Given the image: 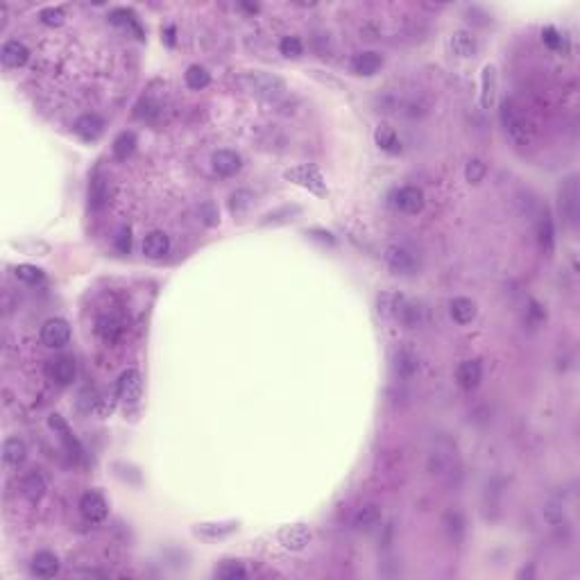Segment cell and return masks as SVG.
Masks as SVG:
<instances>
[{
    "label": "cell",
    "mask_w": 580,
    "mask_h": 580,
    "mask_svg": "<svg viewBox=\"0 0 580 580\" xmlns=\"http://www.w3.org/2000/svg\"><path fill=\"white\" fill-rule=\"evenodd\" d=\"M243 84L250 93L266 98V100H277L286 93V82L279 75H272V72L266 70H254V72H245L243 75Z\"/></svg>",
    "instance_id": "1"
},
{
    "label": "cell",
    "mask_w": 580,
    "mask_h": 580,
    "mask_svg": "<svg viewBox=\"0 0 580 580\" xmlns=\"http://www.w3.org/2000/svg\"><path fill=\"white\" fill-rule=\"evenodd\" d=\"M498 116H501V123L505 127L508 136H510L517 145H528L531 143V125L524 118V114L519 112V109L510 102V100H505V102L501 105Z\"/></svg>",
    "instance_id": "2"
},
{
    "label": "cell",
    "mask_w": 580,
    "mask_h": 580,
    "mask_svg": "<svg viewBox=\"0 0 580 580\" xmlns=\"http://www.w3.org/2000/svg\"><path fill=\"white\" fill-rule=\"evenodd\" d=\"M68 340H70V326L66 320H61V317H50V320L43 322L41 342L45 347L57 349V347H63V344H68Z\"/></svg>",
    "instance_id": "3"
},
{
    "label": "cell",
    "mask_w": 580,
    "mask_h": 580,
    "mask_svg": "<svg viewBox=\"0 0 580 580\" xmlns=\"http://www.w3.org/2000/svg\"><path fill=\"white\" fill-rule=\"evenodd\" d=\"M560 211L569 227L578 222V177H569L560 186Z\"/></svg>",
    "instance_id": "4"
},
{
    "label": "cell",
    "mask_w": 580,
    "mask_h": 580,
    "mask_svg": "<svg viewBox=\"0 0 580 580\" xmlns=\"http://www.w3.org/2000/svg\"><path fill=\"white\" fill-rule=\"evenodd\" d=\"M279 544L288 551H304L308 544L313 540V533L308 531V526L304 524H295V526H286V528L279 531Z\"/></svg>",
    "instance_id": "5"
},
{
    "label": "cell",
    "mask_w": 580,
    "mask_h": 580,
    "mask_svg": "<svg viewBox=\"0 0 580 580\" xmlns=\"http://www.w3.org/2000/svg\"><path fill=\"white\" fill-rule=\"evenodd\" d=\"M286 177L297 181V184H302L308 190H313V193H317V195H324L326 193L324 177H322V172L317 170L315 166H297L293 170H288Z\"/></svg>",
    "instance_id": "6"
},
{
    "label": "cell",
    "mask_w": 580,
    "mask_h": 580,
    "mask_svg": "<svg viewBox=\"0 0 580 580\" xmlns=\"http://www.w3.org/2000/svg\"><path fill=\"white\" fill-rule=\"evenodd\" d=\"M392 202L399 211L413 215V213H420L424 208V193H422V188H417V186H404V188L395 190Z\"/></svg>",
    "instance_id": "7"
},
{
    "label": "cell",
    "mask_w": 580,
    "mask_h": 580,
    "mask_svg": "<svg viewBox=\"0 0 580 580\" xmlns=\"http://www.w3.org/2000/svg\"><path fill=\"white\" fill-rule=\"evenodd\" d=\"M79 512H82V517H84V519H86L89 524L102 521L105 517H107V512H109L105 496L98 494V492H86V494H82V498H79Z\"/></svg>",
    "instance_id": "8"
},
{
    "label": "cell",
    "mask_w": 580,
    "mask_h": 580,
    "mask_svg": "<svg viewBox=\"0 0 580 580\" xmlns=\"http://www.w3.org/2000/svg\"><path fill=\"white\" fill-rule=\"evenodd\" d=\"M118 397L127 404H136L141 399V390H143V381L141 374L136 369H125L121 379H118Z\"/></svg>",
    "instance_id": "9"
},
{
    "label": "cell",
    "mask_w": 580,
    "mask_h": 580,
    "mask_svg": "<svg viewBox=\"0 0 580 580\" xmlns=\"http://www.w3.org/2000/svg\"><path fill=\"white\" fill-rule=\"evenodd\" d=\"M537 220H535V229H537V243L544 252H551L556 245V227H553V218L547 206H537Z\"/></svg>",
    "instance_id": "10"
},
{
    "label": "cell",
    "mask_w": 580,
    "mask_h": 580,
    "mask_svg": "<svg viewBox=\"0 0 580 580\" xmlns=\"http://www.w3.org/2000/svg\"><path fill=\"white\" fill-rule=\"evenodd\" d=\"M386 261H388V266L397 272V275H413V272L417 270V259H415V254L408 252V250H404V247H399V245H392V247H388Z\"/></svg>",
    "instance_id": "11"
},
{
    "label": "cell",
    "mask_w": 580,
    "mask_h": 580,
    "mask_svg": "<svg viewBox=\"0 0 580 580\" xmlns=\"http://www.w3.org/2000/svg\"><path fill=\"white\" fill-rule=\"evenodd\" d=\"M48 376L59 386H70L77 376V365L72 356H59L48 362Z\"/></svg>",
    "instance_id": "12"
},
{
    "label": "cell",
    "mask_w": 580,
    "mask_h": 580,
    "mask_svg": "<svg viewBox=\"0 0 580 580\" xmlns=\"http://www.w3.org/2000/svg\"><path fill=\"white\" fill-rule=\"evenodd\" d=\"M0 59L7 68H21L30 59V50H27V45L18 39H9L3 43V48H0Z\"/></svg>",
    "instance_id": "13"
},
{
    "label": "cell",
    "mask_w": 580,
    "mask_h": 580,
    "mask_svg": "<svg viewBox=\"0 0 580 580\" xmlns=\"http://www.w3.org/2000/svg\"><path fill=\"white\" fill-rule=\"evenodd\" d=\"M211 163H213V170L220 177H234L236 172L243 168L241 154L234 152V150H218V152H213Z\"/></svg>",
    "instance_id": "14"
},
{
    "label": "cell",
    "mask_w": 580,
    "mask_h": 580,
    "mask_svg": "<svg viewBox=\"0 0 580 580\" xmlns=\"http://www.w3.org/2000/svg\"><path fill=\"white\" fill-rule=\"evenodd\" d=\"M483 381V365L478 360H465L456 369V383L462 390H474Z\"/></svg>",
    "instance_id": "15"
},
{
    "label": "cell",
    "mask_w": 580,
    "mask_h": 580,
    "mask_svg": "<svg viewBox=\"0 0 580 580\" xmlns=\"http://www.w3.org/2000/svg\"><path fill=\"white\" fill-rule=\"evenodd\" d=\"M381 66H383V57H381V54L374 52V50L358 52L356 57L351 59V70L356 72V75H362V77L376 75V72L381 70Z\"/></svg>",
    "instance_id": "16"
},
{
    "label": "cell",
    "mask_w": 580,
    "mask_h": 580,
    "mask_svg": "<svg viewBox=\"0 0 580 580\" xmlns=\"http://www.w3.org/2000/svg\"><path fill=\"white\" fill-rule=\"evenodd\" d=\"M48 424H50L52 431L59 433V440L63 442V447H66V451L70 453V458H79L82 456V447H79V442H77L75 435L70 433L68 424L61 420V415H50L48 417Z\"/></svg>",
    "instance_id": "17"
},
{
    "label": "cell",
    "mask_w": 580,
    "mask_h": 580,
    "mask_svg": "<svg viewBox=\"0 0 580 580\" xmlns=\"http://www.w3.org/2000/svg\"><path fill=\"white\" fill-rule=\"evenodd\" d=\"M72 130H75V134L82 141H98L100 134L105 130V123L100 121L96 114H84L75 121V127H72Z\"/></svg>",
    "instance_id": "18"
},
{
    "label": "cell",
    "mask_w": 580,
    "mask_h": 580,
    "mask_svg": "<svg viewBox=\"0 0 580 580\" xmlns=\"http://www.w3.org/2000/svg\"><path fill=\"white\" fill-rule=\"evenodd\" d=\"M59 571V558L52 551H39L32 558V574L36 578H54Z\"/></svg>",
    "instance_id": "19"
},
{
    "label": "cell",
    "mask_w": 580,
    "mask_h": 580,
    "mask_svg": "<svg viewBox=\"0 0 580 580\" xmlns=\"http://www.w3.org/2000/svg\"><path fill=\"white\" fill-rule=\"evenodd\" d=\"M381 521V508L376 503H362L356 508V512L351 514V526L358 531H367L372 526H376Z\"/></svg>",
    "instance_id": "20"
},
{
    "label": "cell",
    "mask_w": 580,
    "mask_h": 580,
    "mask_svg": "<svg viewBox=\"0 0 580 580\" xmlns=\"http://www.w3.org/2000/svg\"><path fill=\"white\" fill-rule=\"evenodd\" d=\"M96 333H98V338L107 342V344H114L121 340V335H123V326L121 322L116 320V317L112 315H100L98 320H96Z\"/></svg>",
    "instance_id": "21"
},
{
    "label": "cell",
    "mask_w": 580,
    "mask_h": 580,
    "mask_svg": "<svg viewBox=\"0 0 580 580\" xmlns=\"http://www.w3.org/2000/svg\"><path fill=\"white\" fill-rule=\"evenodd\" d=\"M170 250V238L163 231H152L143 241V254L148 259H163Z\"/></svg>",
    "instance_id": "22"
},
{
    "label": "cell",
    "mask_w": 580,
    "mask_h": 580,
    "mask_svg": "<svg viewBox=\"0 0 580 580\" xmlns=\"http://www.w3.org/2000/svg\"><path fill=\"white\" fill-rule=\"evenodd\" d=\"M449 313L453 317V322L458 324H469L476 317V304L469 297H453L449 304Z\"/></svg>",
    "instance_id": "23"
},
{
    "label": "cell",
    "mask_w": 580,
    "mask_h": 580,
    "mask_svg": "<svg viewBox=\"0 0 580 580\" xmlns=\"http://www.w3.org/2000/svg\"><path fill=\"white\" fill-rule=\"evenodd\" d=\"M496 100V70L492 63H487L483 68V77H480V107L489 109Z\"/></svg>",
    "instance_id": "24"
},
{
    "label": "cell",
    "mask_w": 580,
    "mask_h": 580,
    "mask_svg": "<svg viewBox=\"0 0 580 580\" xmlns=\"http://www.w3.org/2000/svg\"><path fill=\"white\" fill-rule=\"evenodd\" d=\"M451 52L456 54V57H471V54L476 52V36L467 32V30H458V32H453L451 34Z\"/></svg>",
    "instance_id": "25"
},
{
    "label": "cell",
    "mask_w": 580,
    "mask_h": 580,
    "mask_svg": "<svg viewBox=\"0 0 580 580\" xmlns=\"http://www.w3.org/2000/svg\"><path fill=\"white\" fill-rule=\"evenodd\" d=\"M25 458H27L25 442L21 438H7L5 444H3V460L7 462V465L18 467V465H23Z\"/></svg>",
    "instance_id": "26"
},
{
    "label": "cell",
    "mask_w": 580,
    "mask_h": 580,
    "mask_svg": "<svg viewBox=\"0 0 580 580\" xmlns=\"http://www.w3.org/2000/svg\"><path fill=\"white\" fill-rule=\"evenodd\" d=\"M21 489L30 501H39V498L45 494V489H48V483H45V476L41 471H30V474L23 478Z\"/></svg>",
    "instance_id": "27"
},
{
    "label": "cell",
    "mask_w": 580,
    "mask_h": 580,
    "mask_svg": "<svg viewBox=\"0 0 580 580\" xmlns=\"http://www.w3.org/2000/svg\"><path fill=\"white\" fill-rule=\"evenodd\" d=\"M374 139H376V145H379L381 150H386L390 154H399V152H402V141H399L395 127L379 125L376 132H374Z\"/></svg>",
    "instance_id": "28"
},
{
    "label": "cell",
    "mask_w": 580,
    "mask_h": 580,
    "mask_svg": "<svg viewBox=\"0 0 580 580\" xmlns=\"http://www.w3.org/2000/svg\"><path fill=\"white\" fill-rule=\"evenodd\" d=\"M136 150V134L134 132H121L114 139L112 152L118 161H127V157H132Z\"/></svg>",
    "instance_id": "29"
},
{
    "label": "cell",
    "mask_w": 580,
    "mask_h": 580,
    "mask_svg": "<svg viewBox=\"0 0 580 580\" xmlns=\"http://www.w3.org/2000/svg\"><path fill=\"white\" fill-rule=\"evenodd\" d=\"M417 367H420V362H417V356L413 353V349H399L397 356H395V369L399 376H413Z\"/></svg>",
    "instance_id": "30"
},
{
    "label": "cell",
    "mask_w": 580,
    "mask_h": 580,
    "mask_svg": "<svg viewBox=\"0 0 580 580\" xmlns=\"http://www.w3.org/2000/svg\"><path fill=\"white\" fill-rule=\"evenodd\" d=\"M184 79H186V86H188V89L202 91V89L208 86V82H211V72H208L204 66H199V63H193V66L186 68Z\"/></svg>",
    "instance_id": "31"
},
{
    "label": "cell",
    "mask_w": 580,
    "mask_h": 580,
    "mask_svg": "<svg viewBox=\"0 0 580 580\" xmlns=\"http://www.w3.org/2000/svg\"><path fill=\"white\" fill-rule=\"evenodd\" d=\"M404 302H406V299L402 295L383 293V295L379 297V313L383 315V317H392V320H397V315H399V311H402Z\"/></svg>",
    "instance_id": "32"
},
{
    "label": "cell",
    "mask_w": 580,
    "mask_h": 580,
    "mask_svg": "<svg viewBox=\"0 0 580 580\" xmlns=\"http://www.w3.org/2000/svg\"><path fill=\"white\" fill-rule=\"evenodd\" d=\"M215 578H222V580H243L247 578V569L243 567V562H236V560H224L222 565L215 567Z\"/></svg>",
    "instance_id": "33"
},
{
    "label": "cell",
    "mask_w": 580,
    "mask_h": 580,
    "mask_svg": "<svg viewBox=\"0 0 580 580\" xmlns=\"http://www.w3.org/2000/svg\"><path fill=\"white\" fill-rule=\"evenodd\" d=\"M89 199H91V206H93V208H100V206L107 204V199H109V186H107V181H105L102 177H96L93 181H91V186H89Z\"/></svg>",
    "instance_id": "34"
},
{
    "label": "cell",
    "mask_w": 580,
    "mask_h": 580,
    "mask_svg": "<svg viewBox=\"0 0 580 580\" xmlns=\"http://www.w3.org/2000/svg\"><path fill=\"white\" fill-rule=\"evenodd\" d=\"M14 277L18 281H23V284H39V281L43 279V270L41 268H36V266H27V263H23V266H16L14 270Z\"/></svg>",
    "instance_id": "35"
},
{
    "label": "cell",
    "mask_w": 580,
    "mask_h": 580,
    "mask_svg": "<svg viewBox=\"0 0 580 580\" xmlns=\"http://www.w3.org/2000/svg\"><path fill=\"white\" fill-rule=\"evenodd\" d=\"M236 531V524H199L197 533L206 535V537H224Z\"/></svg>",
    "instance_id": "36"
},
{
    "label": "cell",
    "mask_w": 580,
    "mask_h": 580,
    "mask_svg": "<svg viewBox=\"0 0 580 580\" xmlns=\"http://www.w3.org/2000/svg\"><path fill=\"white\" fill-rule=\"evenodd\" d=\"M444 526H447L449 537L456 540V542L462 537V533H465V519H462L460 512H449L447 517H444Z\"/></svg>",
    "instance_id": "37"
},
{
    "label": "cell",
    "mask_w": 580,
    "mask_h": 580,
    "mask_svg": "<svg viewBox=\"0 0 580 580\" xmlns=\"http://www.w3.org/2000/svg\"><path fill=\"white\" fill-rule=\"evenodd\" d=\"M487 175V166L480 159H471L467 163V168H465V179L469 181V184H480V181L485 179Z\"/></svg>",
    "instance_id": "38"
},
{
    "label": "cell",
    "mask_w": 580,
    "mask_h": 580,
    "mask_svg": "<svg viewBox=\"0 0 580 580\" xmlns=\"http://www.w3.org/2000/svg\"><path fill=\"white\" fill-rule=\"evenodd\" d=\"M279 50H281V54H286V57H299V54L304 52V45L297 36H284L279 43Z\"/></svg>",
    "instance_id": "39"
},
{
    "label": "cell",
    "mask_w": 580,
    "mask_h": 580,
    "mask_svg": "<svg viewBox=\"0 0 580 580\" xmlns=\"http://www.w3.org/2000/svg\"><path fill=\"white\" fill-rule=\"evenodd\" d=\"M39 18H41V23L43 25H50V27H57V25H61L63 23V12L59 7H45V9H41V14H39Z\"/></svg>",
    "instance_id": "40"
},
{
    "label": "cell",
    "mask_w": 580,
    "mask_h": 580,
    "mask_svg": "<svg viewBox=\"0 0 580 580\" xmlns=\"http://www.w3.org/2000/svg\"><path fill=\"white\" fill-rule=\"evenodd\" d=\"M112 23H116V25H132L134 30H136V34H141L139 25H136V21H134V14L130 12V9H116V12H112Z\"/></svg>",
    "instance_id": "41"
},
{
    "label": "cell",
    "mask_w": 580,
    "mask_h": 580,
    "mask_svg": "<svg viewBox=\"0 0 580 580\" xmlns=\"http://www.w3.org/2000/svg\"><path fill=\"white\" fill-rule=\"evenodd\" d=\"M199 218H202V222L208 224V227L218 224V220H220V218H218V208L211 202H206V204L199 206Z\"/></svg>",
    "instance_id": "42"
},
{
    "label": "cell",
    "mask_w": 580,
    "mask_h": 580,
    "mask_svg": "<svg viewBox=\"0 0 580 580\" xmlns=\"http://www.w3.org/2000/svg\"><path fill=\"white\" fill-rule=\"evenodd\" d=\"M542 39H544V43H547L551 50H558L560 45H562V36H560V32L556 30V27H544Z\"/></svg>",
    "instance_id": "43"
},
{
    "label": "cell",
    "mask_w": 580,
    "mask_h": 580,
    "mask_svg": "<svg viewBox=\"0 0 580 580\" xmlns=\"http://www.w3.org/2000/svg\"><path fill=\"white\" fill-rule=\"evenodd\" d=\"M116 247H118V252H123V254L130 252V247H132V234H130V229H127V227H123V229L118 231V236H116Z\"/></svg>",
    "instance_id": "44"
},
{
    "label": "cell",
    "mask_w": 580,
    "mask_h": 580,
    "mask_svg": "<svg viewBox=\"0 0 580 580\" xmlns=\"http://www.w3.org/2000/svg\"><path fill=\"white\" fill-rule=\"evenodd\" d=\"M250 193H245V190H241V193H234L231 195V211L234 213H243L245 208L250 206V199H243V197H247Z\"/></svg>",
    "instance_id": "45"
}]
</instances>
